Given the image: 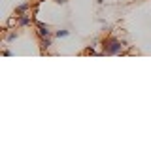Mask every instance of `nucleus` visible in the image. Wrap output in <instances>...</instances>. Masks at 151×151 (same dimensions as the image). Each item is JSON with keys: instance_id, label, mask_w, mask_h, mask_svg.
<instances>
[{"instance_id": "nucleus-1", "label": "nucleus", "mask_w": 151, "mask_h": 151, "mask_svg": "<svg viewBox=\"0 0 151 151\" xmlns=\"http://www.w3.org/2000/svg\"><path fill=\"white\" fill-rule=\"evenodd\" d=\"M123 49H125V42L119 40V38L108 36V38H104V40H102L100 55H121Z\"/></svg>"}, {"instance_id": "nucleus-2", "label": "nucleus", "mask_w": 151, "mask_h": 151, "mask_svg": "<svg viewBox=\"0 0 151 151\" xmlns=\"http://www.w3.org/2000/svg\"><path fill=\"white\" fill-rule=\"evenodd\" d=\"M36 32H38V36H53L55 34V32H51L49 25H44L40 21H36Z\"/></svg>"}, {"instance_id": "nucleus-3", "label": "nucleus", "mask_w": 151, "mask_h": 151, "mask_svg": "<svg viewBox=\"0 0 151 151\" xmlns=\"http://www.w3.org/2000/svg\"><path fill=\"white\" fill-rule=\"evenodd\" d=\"M32 23V15L30 13H23V15H17V27H28Z\"/></svg>"}, {"instance_id": "nucleus-4", "label": "nucleus", "mask_w": 151, "mask_h": 151, "mask_svg": "<svg viewBox=\"0 0 151 151\" xmlns=\"http://www.w3.org/2000/svg\"><path fill=\"white\" fill-rule=\"evenodd\" d=\"M28 9H30V2H23L15 8L13 13H15V17H17V15H23V13H28Z\"/></svg>"}, {"instance_id": "nucleus-5", "label": "nucleus", "mask_w": 151, "mask_h": 151, "mask_svg": "<svg viewBox=\"0 0 151 151\" xmlns=\"http://www.w3.org/2000/svg\"><path fill=\"white\" fill-rule=\"evenodd\" d=\"M51 44H53L51 36H40V47H42V51L49 49V47H51Z\"/></svg>"}, {"instance_id": "nucleus-6", "label": "nucleus", "mask_w": 151, "mask_h": 151, "mask_svg": "<svg viewBox=\"0 0 151 151\" xmlns=\"http://www.w3.org/2000/svg\"><path fill=\"white\" fill-rule=\"evenodd\" d=\"M17 38H19V32L17 30H12V32H8V34L4 36V44H9V42L17 40Z\"/></svg>"}, {"instance_id": "nucleus-7", "label": "nucleus", "mask_w": 151, "mask_h": 151, "mask_svg": "<svg viewBox=\"0 0 151 151\" xmlns=\"http://www.w3.org/2000/svg\"><path fill=\"white\" fill-rule=\"evenodd\" d=\"M70 34V30H66V28H59V30H55V38H66V36H68Z\"/></svg>"}, {"instance_id": "nucleus-8", "label": "nucleus", "mask_w": 151, "mask_h": 151, "mask_svg": "<svg viewBox=\"0 0 151 151\" xmlns=\"http://www.w3.org/2000/svg\"><path fill=\"white\" fill-rule=\"evenodd\" d=\"M83 55H100V51H96L94 47H85Z\"/></svg>"}, {"instance_id": "nucleus-9", "label": "nucleus", "mask_w": 151, "mask_h": 151, "mask_svg": "<svg viewBox=\"0 0 151 151\" xmlns=\"http://www.w3.org/2000/svg\"><path fill=\"white\" fill-rule=\"evenodd\" d=\"M2 55H4V57H9V55H13V53L8 49V47H4V49H2Z\"/></svg>"}, {"instance_id": "nucleus-10", "label": "nucleus", "mask_w": 151, "mask_h": 151, "mask_svg": "<svg viewBox=\"0 0 151 151\" xmlns=\"http://www.w3.org/2000/svg\"><path fill=\"white\" fill-rule=\"evenodd\" d=\"M57 4H66V0H55Z\"/></svg>"}]
</instances>
